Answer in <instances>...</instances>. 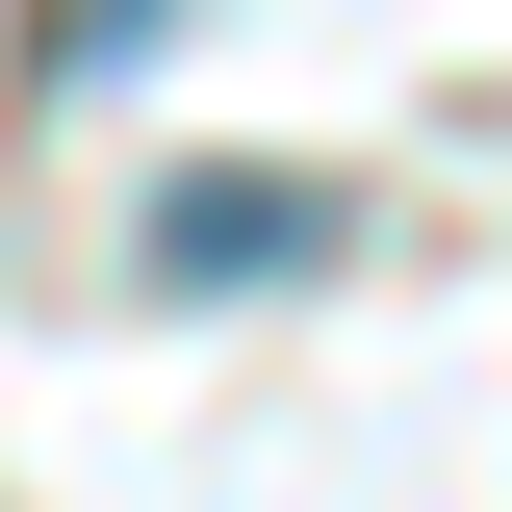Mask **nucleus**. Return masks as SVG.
<instances>
[{"mask_svg":"<svg viewBox=\"0 0 512 512\" xmlns=\"http://www.w3.org/2000/svg\"><path fill=\"white\" fill-rule=\"evenodd\" d=\"M308 231H333L308 180H180V205H154V256H180V282H256V256H308Z\"/></svg>","mask_w":512,"mask_h":512,"instance_id":"obj_1","label":"nucleus"}]
</instances>
